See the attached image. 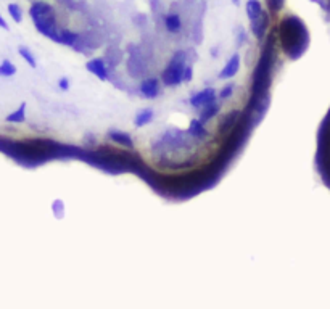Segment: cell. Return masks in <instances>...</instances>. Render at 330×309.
<instances>
[{"label": "cell", "mask_w": 330, "mask_h": 309, "mask_svg": "<svg viewBox=\"0 0 330 309\" xmlns=\"http://www.w3.org/2000/svg\"><path fill=\"white\" fill-rule=\"evenodd\" d=\"M164 28L168 29L169 33L176 34L182 29V19L177 13H169L164 16Z\"/></svg>", "instance_id": "obj_13"}, {"label": "cell", "mask_w": 330, "mask_h": 309, "mask_svg": "<svg viewBox=\"0 0 330 309\" xmlns=\"http://www.w3.org/2000/svg\"><path fill=\"white\" fill-rule=\"evenodd\" d=\"M0 28L5 29V31H8V23L5 21V18L2 16V15H0Z\"/></svg>", "instance_id": "obj_22"}, {"label": "cell", "mask_w": 330, "mask_h": 309, "mask_svg": "<svg viewBox=\"0 0 330 309\" xmlns=\"http://www.w3.org/2000/svg\"><path fill=\"white\" fill-rule=\"evenodd\" d=\"M18 55H19V57H21V58L24 60V62H26L32 69H36V68H37V60H36V57H34L32 52H31V50H29L28 47H23V45H21V47H18Z\"/></svg>", "instance_id": "obj_16"}, {"label": "cell", "mask_w": 330, "mask_h": 309, "mask_svg": "<svg viewBox=\"0 0 330 309\" xmlns=\"http://www.w3.org/2000/svg\"><path fill=\"white\" fill-rule=\"evenodd\" d=\"M69 87H71V82H69L68 78H60L58 79V89L63 90V92H66V90H69Z\"/></svg>", "instance_id": "obj_20"}, {"label": "cell", "mask_w": 330, "mask_h": 309, "mask_svg": "<svg viewBox=\"0 0 330 309\" xmlns=\"http://www.w3.org/2000/svg\"><path fill=\"white\" fill-rule=\"evenodd\" d=\"M232 3L234 5H240V0H232Z\"/></svg>", "instance_id": "obj_24"}, {"label": "cell", "mask_w": 330, "mask_h": 309, "mask_svg": "<svg viewBox=\"0 0 330 309\" xmlns=\"http://www.w3.org/2000/svg\"><path fill=\"white\" fill-rule=\"evenodd\" d=\"M86 69L91 74H94L97 79H100V81H108L110 79L108 65H107V62H105L103 58H100V57L87 60V62H86Z\"/></svg>", "instance_id": "obj_4"}, {"label": "cell", "mask_w": 330, "mask_h": 309, "mask_svg": "<svg viewBox=\"0 0 330 309\" xmlns=\"http://www.w3.org/2000/svg\"><path fill=\"white\" fill-rule=\"evenodd\" d=\"M29 16H31L34 28L41 33L44 37H47L58 44L60 29L57 26V16H55L53 7L47 2H34L29 8Z\"/></svg>", "instance_id": "obj_1"}, {"label": "cell", "mask_w": 330, "mask_h": 309, "mask_svg": "<svg viewBox=\"0 0 330 309\" xmlns=\"http://www.w3.org/2000/svg\"><path fill=\"white\" fill-rule=\"evenodd\" d=\"M139 90H141V94L145 98L153 100L158 97L159 92H161V85H159V81L157 78H147L142 81L141 85H139Z\"/></svg>", "instance_id": "obj_6"}, {"label": "cell", "mask_w": 330, "mask_h": 309, "mask_svg": "<svg viewBox=\"0 0 330 309\" xmlns=\"http://www.w3.org/2000/svg\"><path fill=\"white\" fill-rule=\"evenodd\" d=\"M267 19H269L267 13L264 12L258 19H254V21H251V31H253V34L256 35L258 39H261L263 35L266 34V29H267V24H269Z\"/></svg>", "instance_id": "obj_11"}, {"label": "cell", "mask_w": 330, "mask_h": 309, "mask_svg": "<svg viewBox=\"0 0 330 309\" xmlns=\"http://www.w3.org/2000/svg\"><path fill=\"white\" fill-rule=\"evenodd\" d=\"M187 68V55L186 52L179 50L171 57L166 68L161 73V81L168 87H177L184 82V71Z\"/></svg>", "instance_id": "obj_2"}, {"label": "cell", "mask_w": 330, "mask_h": 309, "mask_svg": "<svg viewBox=\"0 0 330 309\" xmlns=\"http://www.w3.org/2000/svg\"><path fill=\"white\" fill-rule=\"evenodd\" d=\"M187 134L190 135V137L198 139V140L208 137V130H206V128H204V124L200 121V118H193L192 121H190L189 128H187Z\"/></svg>", "instance_id": "obj_8"}, {"label": "cell", "mask_w": 330, "mask_h": 309, "mask_svg": "<svg viewBox=\"0 0 330 309\" xmlns=\"http://www.w3.org/2000/svg\"><path fill=\"white\" fill-rule=\"evenodd\" d=\"M108 139L114 142V144L121 145L124 146V148H129L132 150L134 148V142H132V137L126 132H123V130H118V129H111L108 132Z\"/></svg>", "instance_id": "obj_7"}, {"label": "cell", "mask_w": 330, "mask_h": 309, "mask_svg": "<svg viewBox=\"0 0 330 309\" xmlns=\"http://www.w3.org/2000/svg\"><path fill=\"white\" fill-rule=\"evenodd\" d=\"M26 103H21L18 106V110H15L13 113L7 114V118H5V121L7 123H12V124H21L26 121Z\"/></svg>", "instance_id": "obj_14"}, {"label": "cell", "mask_w": 330, "mask_h": 309, "mask_svg": "<svg viewBox=\"0 0 330 309\" xmlns=\"http://www.w3.org/2000/svg\"><path fill=\"white\" fill-rule=\"evenodd\" d=\"M16 66L10 60H3L0 63V78H12V76L16 74Z\"/></svg>", "instance_id": "obj_17"}, {"label": "cell", "mask_w": 330, "mask_h": 309, "mask_svg": "<svg viewBox=\"0 0 330 309\" xmlns=\"http://www.w3.org/2000/svg\"><path fill=\"white\" fill-rule=\"evenodd\" d=\"M155 119V111L153 108H143L139 110L137 114L134 116V126L136 128H143V126L150 124Z\"/></svg>", "instance_id": "obj_9"}, {"label": "cell", "mask_w": 330, "mask_h": 309, "mask_svg": "<svg viewBox=\"0 0 330 309\" xmlns=\"http://www.w3.org/2000/svg\"><path fill=\"white\" fill-rule=\"evenodd\" d=\"M221 111V103H218V102H214L211 105H208V106H204L203 110H200V121H202L203 124H206L208 121H211L214 116H218V113Z\"/></svg>", "instance_id": "obj_12"}, {"label": "cell", "mask_w": 330, "mask_h": 309, "mask_svg": "<svg viewBox=\"0 0 330 309\" xmlns=\"http://www.w3.org/2000/svg\"><path fill=\"white\" fill-rule=\"evenodd\" d=\"M5 142H7V140L0 139V150H3V146H5Z\"/></svg>", "instance_id": "obj_23"}, {"label": "cell", "mask_w": 330, "mask_h": 309, "mask_svg": "<svg viewBox=\"0 0 330 309\" xmlns=\"http://www.w3.org/2000/svg\"><path fill=\"white\" fill-rule=\"evenodd\" d=\"M240 65H242V58H240L238 53H234L231 58L227 60V63L224 65V68L219 71L218 79L226 81V79H232L236 78L240 71Z\"/></svg>", "instance_id": "obj_5"}, {"label": "cell", "mask_w": 330, "mask_h": 309, "mask_svg": "<svg viewBox=\"0 0 330 309\" xmlns=\"http://www.w3.org/2000/svg\"><path fill=\"white\" fill-rule=\"evenodd\" d=\"M245 12H247V16L250 21H254V19H258L264 13V8L259 0H247V3H245Z\"/></svg>", "instance_id": "obj_10"}, {"label": "cell", "mask_w": 330, "mask_h": 309, "mask_svg": "<svg viewBox=\"0 0 330 309\" xmlns=\"http://www.w3.org/2000/svg\"><path fill=\"white\" fill-rule=\"evenodd\" d=\"M214 102H218V90L214 87H204L202 90H198V92L193 94L189 100L190 106L195 110H203L204 106L211 105Z\"/></svg>", "instance_id": "obj_3"}, {"label": "cell", "mask_w": 330, "mask_h": 309, "mask_svg": "<svg viewBox=\"0 0 330 309\" xmlns=\"http://www.w3.org/2000/svg\"><path fill=\"white\" fill-rule=\"evenodd\" d=\"M8 15L12 16V19L15 23H21L23 21V10L21 7H19L18 3H8Z\"/></svg>", "instance_id": "obj_18"}, {"label": "cell", "mask_w": 330, "mask_h": 309, "mask_svg": "<svg viewBox=\"0 0 330 309\" xmlns=\"http://www.w3.org/2000/svg\"><path fill=\"white\" fill-rule=\"evenodd\" d=\"M234 89H236V85L234 84H226L224 87L219 90V94H218V97L221 98V100H229L232 97V94H234Z\"/></svg>", "instance_id": "obj_19"}, {"label": "cell", "mask_w": 330, "mask_h": 309, "mask_svg": "<svg viewBox=\"0 0 330 309\" xmlns=\"http://www.w3.org/2000/svg\"><path fill=\"white\" fill-rule=\"evenodd\" d=\"M192 79H193V68L187 65L186 71H184V82H192Z\"/></svg>", "instance_id": "obj_21"}, {"label": "cell", "mask_w": 330, "mask_h": 309, "mask_svg": "<svg viewBox=\"0 0 330 309\" xmlns=\"http://www.w3.org/2000/svg\"><path fill=\"white\" fill-rule=\"evenodd\" d=\"M79 39V35L76 33L69 31V29H60V37H58V44L62 45H68V47H74Z\"/></svg>", "instance_id": "obj_15"}]
</instances>
